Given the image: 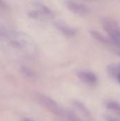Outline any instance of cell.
<instances>
[{"mask_svg": "<svg viewBox=\"0 0 120 121\" xmlns=\"http://www.w3.org/2000/svg\"><path fill=\"white\" fill-rule=\"evenodd\" d=\"M23 121H33L30 120V118H24V119L23 120Z\"/></svg>", "mask_w": 120, "mask_h": 121, "instance_id": "12", "label": "cell"}, {"mask_svg": "<svg viewBox=\"0 0 120 121\" xmlns=\"http://www.w3.org/2000/svg\"><path fill=\"white\" fill-rule=\"evenodd\" d=\"M80 80L85 84L89 85H94L97 82V77L95 74L89 71H80L77 74Z\"/></svg>", "mask_w": 120, "mask_h": 121, "instance_id": "5", "label": "cell"}, {"mask_svg": "<svg viewBox=\"0 0 120 121\" xmlns=\"http://www.w3.org/2000/svg\"><path fill=\"white\" fill-rule=\"evenodd\" d=\"M117 79H118L119 82H120V75H119V76H118V77H117Z\"/></svg>", "mask_w": 120, "mask_h": 121, "instance_id": "13", "label": "cell"}, {"mask_svg": "<svg viewBox=\"0 0 120 121\" xmlns=\"http://www.w3.org/2000/svg\"><path fill=\"white\" fill-rule=\"evenodd\" d=\"M0 39L18 50L28 52L34 50V45L28 35L10 28L0 27Z\"/></svg>", "mask_w": 120, "mask_h": 121, "instance_id": "1", "label": "cell"}, {"mask_svg": "<svg viewBox=\"0 0 120 121\" xmlns=\"http://www.w3.org/2000/svg\"><path fill=\"white\" fill-rule=\"evenodd\" d=\"M56 27L66 35L72 36L76 34V30L62 21H57L54 23Z\"/></svg>", "mask_w": 120, "mask_h": 121, "instance_id": "6", "label": "cell"}, {"mask_svg": "<svg viewBox=\"0 0 120 121\" xmlns=\"http://www.w3.org/2000/svg\"><path fill=\"white\" fill-rule=\"evenodd\" d=\"M65 4L69 10L79 15H86L90 11L89 8L86 4L82 3L73 1H67L65 2Z\"/></svg>", "mask_w": 120, "mask_h": 121, "instance_id": "4", "label": "cell"}, {"mask_svg": "<svg viewBox=\"0 0 120 121\" xmlns=\"http://www.w3.org/2000/svg\"><path fill=\"white\" fill-rule=\"evenodd\" d=\"M108 72L113 77H118L120 74V63L112 64L108 67Z\"/></svg>", "mask_w": 120, "mask_h": 121, "instance_id": "7", "label": "cell"}, {"mask_svg": "<svg viewBox=\"0 0 120 121\" xmlns=\"http://www.w3.org/2000/svg\"><path fill=\"white\" fill-rule=\"evenodd\" d=\"M74 106L76 107V108L86 118H90V113L89 111L87 110V108L84 106L83 104H82L80 102L78 101H75L74 103Z\"/></svg>", "mask_w": 120, "mask_h": 121, "instance_id": "8", "label": "cell"}, {"mask_svg": "<svg viewBox=\"0 0 120 121\" xmlns=\"http://www.w3.org/2000/svg\"><path fill=\"white\" fill-rule=\"evenodd\" d=\"M104 30L109 35L111 40L120 46V25L113 18H105L102 21Z\"/></svg>", "mask_w": 120, "mask_h": 121, "instance_id": "2", "label": "cell"}, {"mask_svg": "<svg viewBox=\"0 0 120 121\" xmlns=\"http://www.w3.org/2000/svg\"><path fill=\"white\" fill-rule=\"evenodd\" d=\"M107 120H108V121H117L115 120V118H112L110 116L107 117Z\"/></svg>", "mask_w": 120, "mask_h": 121, "instance_id": "11", "label": "cell"}, {"mask_svg": "<svg viewBox=\"0 0 120 121\" xmlns=\"http://www.w3.org/2000/svg\"><path fill=\"white\" fill-rule=\"evenodd\" d=\"M37 99L45 108L57 116H63L66 113L54 100L47 96L39 94L37 95Z\"/></svg>", "mask_w": 120, "mask_h": 121, "instance_id": "3", "label": "cell"}, {"mask_svg": "<svg viewBox=\"0 0 120 121\" xmlns=\"http://www.w3.org/2000/svg\"><path fill=\"white\" fill-rule=\"evenodd\" d=\"M107 107L112 111L120 113V104L115 101H108L107 103Z\"/></svg>", "mask_w": 120, "mask_h": 121, "instance_id": "10", "label": "cell"}, {"mask_svg": "<svg viewBox=\"0 0 120 121\" xmlns=\"http://www.w3.org/2000/svg\"><path fill=\"white\" fill-rule=\"evenodd\" d=\"M91 35L95 40H97L98 41H99V42H100L102 43H104V44L109 43V40L104 35H103L100 33H99L98 31H92L91 32Z\"/></svg>", "mask_w": 120, "mask_h": 121, "instance_id": "9", "label": "cell"}]
</instances>
